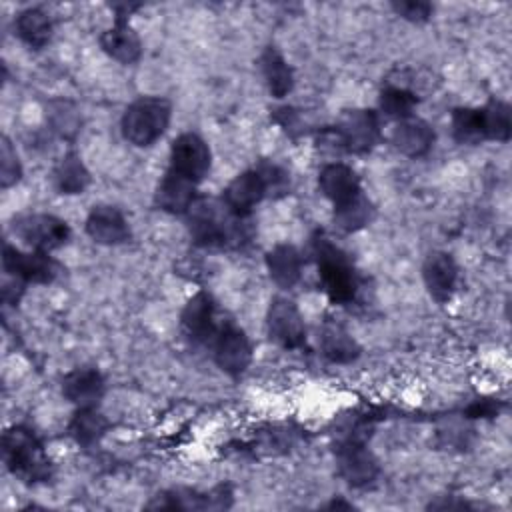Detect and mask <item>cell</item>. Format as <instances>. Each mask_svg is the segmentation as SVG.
Here are the masks:
<instances>
[{
  "label": "cell",
  "mask_w": 512,
  "mask_h": 512,
  "mask_svg": "<svg viewBox=\"0 0 512 512\" xmlns=\"http://www.w3.org/2000/svg\"><path fill=\"white\" fill-rule=\"evenodd\" d=\"M172 118V104L162 96H142L126 106L120 130L122 136L138 146H152L168 128Z\"/></svg>",
  "instance_id": "4"
},
{
  "label": "cell",
  "mask_w": 512,
  "mask_h": 512,
  "mask_svg": "<svg viewBox=\"0 0 512 512\" xmlns=\"http://www.w3.org/2000/svg\"><path fill=\"white\" fill-rule=\"evenodd\" d=\"M374 204L368 196L358 192L356 196L334 204V224L344 232H358L366 228L374 218Z\"/></svg>",
  "instance_id": "28"
},
{
  "label": "cell",
  "mask_w": 512,
  "mask_h": 512,
  "mask_svg": "<svg viewBox=\"0 0 512 512\" xmlns=\"http://www.w3.org/2000/svg\"><path fill=\"white\" fill-rule=\"evenodd\" d=\"M14 234L32 250L52 252L70 240V226L54 214H24L12 222Z\"/></svg>",
  "instance_id": "6"
},
{
  "label": "cell",
  "mask_w": 512,
  "mask_h": 512,
  "mask_svg": "<svg viewBox=\"0 0 512 512\" xmlns=\"http://www.w3.org/2000/svg\"><path fill=\"white\" fill-rule=\"evenodd\" d=\"M52 180L60 194L74 196V194H82L88 188L92 176L76 152H66L56 164L52 172Z\"/></svg>",
  "instance_id": "24"
},
{
  "label": "cell",
  "mask_w": 512,
  "mask_h": 512,
  "mask_svg": "<svg viewBox=\"0 0 512 512\" xmlns=\"http://www.w3.org/2000/svg\"><path fill=\"white\" fill-rule=\"evenodd\" d=\"M210 346L214 362L230 376L244 374L252 362V344L244 330L232 322L218 326Z\"/></svg>",
  "instance_id": "7"
},
{
  "label": "cell",
  "mask_w": 512,
  "mask_h": 512,
  "mask_svg": "<svg viewBox=\"0 0 512 512\" xmlns=\"http://www.w3.org/2000/svg\"><path fill=\"white\" fill-rule=\"evenodd\" d=\"M258 62H260V72L268 92L274 98L288 96L294 88V74L288 62L284 60V56L274 46H266Z\"/></svg>",
  "instance_id": "23"
},
{
  "label": "cell",
  "mask_w": 512,
  "mask_h": 512,
  "mask_svg": "<svg viewBox=\"0 0 512 512\" xmlns=\"http://www.w3.org/2000/svg\"><path fill=\"white\" fill-rule=\"evenodd\" d=\"M86 234L102 246H118L130 238V226L124 214L110 204L94 206L86 216Z\"/></svg>",
  "instance_id": "14"
},
{
  "label": "cell",
  "mask_w": 512,
  "mask_h": 512,
  "mask_svg": "<svg viewBox=\"0 0 512 512\" xmlns=\"http://www.w3.org/2000/svg\"><path fill=\"white\" fill-rule=\"evenodd\" d=\"M2 266L4 272L34 284H50L56 280V276L60 274V264L42 250H32V252H22L12 244H4V252H2Z\"/></svg>",
  "instance_id": "9"
},
{
  "label": "cell",
  "mask_w": 512,
  "mask_h": 512,
  "mask_svg": "<svg viewBox=\"0 0 512 512\" xmlns=\"http://www.w3.org/2000/svg\"><path fill=\"white\" fill-rule=\"evenodd\" d=\"M390 6L400 18H404L408 22H416V24L426 22L434 12V6L430 2H422V0H400V2H392Z\"/></svg>",
  "instance_id": "35"
},
{
  "label": "cell",
  "mask_w": 512,
  "mask_h": 512,
  "mask_svg": "<svg viewBox=\"0 0 512 512\" xmlns=\"http://www.w3.org/2000/svg\"><path fill=\"white\" fill-rule=\"evenodd\" d=\"M266 328L272 342L286 350H298L306 344V326L298 306L284 296H276L266 314Z\"/></svg>",
  "instance_id": "8"
},
{
  "label": "cell",
  "mask_w": 512,
  "mask_h": 512,
  "mask_svg": "<svg viewBox=\"0 0 512 512\" xmlns=\"http://www.w3.org/2000/svg\"><path fill=\"white\" fill-rule=\"evenodd\" d=\"M266 268L276 286L290 290L302 276V254L292 244H276L266 254Z\"/></svg>",
  "instance_id": "22"
},
{
  "label": "cell",
  "mask_w": 512,
  "mask_h": 512,
  "mask_svg": "<svg viewBox=\"0 0 512 512\" xmlns=\"http://www.w3.org/2000/svg\"><path fill=\"white\" fill-rule=\"evenodd\" d=\"M336 466L340 478L352 488H364L380 474L378 460L364 440H344L336 450Z\"/></svg>",
  "instance_id": "11"
},
{
  "label": "cell",
  "mask_w": 512,
  "mask_h": 512,
  "mask_svg": "<svg viewBox=\"0 0 512 512\" xmlns=\"http://www.w3.org/2000/svg\"><path fill=\"white\" fill-rule=\"evenodd\" d=\"M498 414V402L494 400H476L466 408L468 418H490Z\"/></svg>",
  "instance_id": "36"
},
{
  "label": "cell",
  "mask_w": 512,
  "mask_h": 512,
  "mask_svg": "<svg viewBox=\"0 0 512 512\" xmlns=\"http://www.w3.org/2000/svg\"><path fill=\"white\" fill-rule=\"evenodd\" d=\"M254 168L258 170V174L264 182L268 198H280L290 192V174L282 166H278L274 162H260Z\"/></svg>",
  "instance_id": "32"
},
{
  "label": "cell",
  "mask_w": 512,
  "mask_h": 512,
  "mask_svg": "<svg viewBox=\"0 0 512 512\" xmlns=\"http://www.w3.org/2000/svg\"><path fill=\"white\" fill-rule=\"evenodd\" d=\"M422 278L428 294L438 304H444L454 294V288L458 282V266L448 252H432L424 260Z\"/></svg>",
  "instance_id": "19"
},
{
  "label": "cell",
  "mask_w": 512,
  "mask_h": 512,
  "mask_svg": "<svg viewBox=\"0 0 512 512\" xmlns=\"http://www.w3.org/2000/svg\"><path fill=\"white\" fill-rule=\"evenodd\" d=\"M194 244L204 248H240L252 236L248 218L236 216L224 202L198 196L186 212Z\"/></svg>",
  "instance_id": "1"
},
{
  "label": "cell",
  "mask_w": 512,
  "mask_h": 512,
  "mask_svg": "<svg viewBox=\"0 0 512 512\" xmlns=\"http://www.w3.org/2000/svg\"><path fill=\"white\" fill-rule=\"evenodd\" d=\"M22 178V164L20 158L10 142L8 136L0 138V186L6 190L18 184Z\"/></svg>",
  "instance_id": "33"
},
{
  "label": "cell",
  "mask_w": 512,
  "mask_h": 512,
  "mask_svg": "<svg viewBox=\"0 0 512 512\" xmlns=\"http://www.w3.org/2000/svg\"><path fill=\"white\" fill-rule=\"evenodd\" d=\"M210 166H212V152L202 136L194 132H184L172 142L170 170L198 184L208 176Z\"/></svg>",
  "instance_id": "10"
},
{
  "label": "cell",
  "mask_w": 512,
  "mask_h": 512,
  "mask_svg": "<svg viewBox=\"0 0 512 512\" xmlns=\"http://www.w3.org/2000/svg\"><path fill=\"white\" fill-rule=\"evenodd\" d=\"M196 198V182L170 168L164 172L154 192L156 208L168 214H186Z\"/></svg>",
  "instance_id": "18"
},
{
  "label": "cell",
  "mask_w": 512,
  "mask_h": 512,
  "mask_svg": "<svg viewBox=\"0 0 512 512\" xmlns=\"http://www.w3.org/2000/svg\"><path fill=\"white\" fill-rule=\"evenodd\" d=\"M480 110V122L484 140L508 142L512 134V110L506 102L492 98Z\"/></svg>",
  "instance_id": "29"
},
{
  "label": "cell",
  "mask_w": 512,
  "mask_h": 512,
  "mask_svg": "<svg viewBox=\"0 0 512 512\" xmlns=\"http://www.w3.org/2000/svg\"><path fill=\"white\" fill-rule=\"evenodd\" d=\"M2 456L8 472L24 484L46 482L52 464L38 436L26 426H12L2 436Z\"/></svg>",
  "instance_id": "2"
},
{
  "label": "cell",
  "mask_w": 512,
  "mask_h": 512,
  "mask_svg": "<svg viewBox=\"0 0 512 512\" xmlns=\"http://www.w3.org/2000/svg\"><path fill=\"white\" fill-rule=\"evenodd\" d=\"M108 428H110L108 418L102 412H98L96 406L78 408L68 424V434L76 444L90 448L102 440Z\"/></svg>",
  "instance_id": "27"
},
{
  "label": "cell",
  "mask_w": 512,
  "mask_h": 512,
  "mask_svg": "<svg viewBox=\"0 0 512 512\" xmlns=\"http://www.w3.org/2000/svg\"><path fill=\"white\" fill-rule=\"evenodd\" d=\"M390 140L400 154L408 158H422L432 150L436 134L426 120L412 114L408 118L396 120Z\"/></svg>",
  "instance_id": "15"
},
{
  "label": "cell",
  "mask_w": 512,
  "mask_h": 512,
  "mask_svg": "<svg viewBox=\"0 0 512 512\" xmlns=\"http://www.w3.org/2000/svg\"><path fill=\"white\" fill-rule=\"evenodd\" d=\"M312 252L316 256L320 286L330 302H352L358 290V278L348 256L338 246H334L322 232L312 238Z\"/></svg>",
  "instance_id": "3"
},
{
  "label": "cell",
  "mask_w": 512,
  "mask_h": 512,
  "mask_svg": "<svg viewBox=\"0 0 512 512\" xmlns=\"http://www.w3.org/2000/svg\"><path fill=\"white\" fill-rule=\"evenodd\" d=\"M324 136L330 138V144H336V150L362 154L368 152L380 138V124L374 110L352 108L344 110L332 130Z\"/></svg>",
  "instance_id": "5"
},
{
  "label": "cell",
  "mask_w": 512,
  "mask_h": 512,
  "mask_svg": "<svg viewBox=\"0 0 512 512\" xmlns=\"http://www.w3.org/2000/svg\"><path fill=\"white\" fill-rule=\"evenodd\" d=\"M326 508H354L350 502H344V500H332V502H328L326 504Z\"/></svg>",
  "instance_id": "37"
},
{
  "label": "cell",
  "mask_w": 512,
  "mask_h": 512,
  "mask_svg": "<svg viewBox=\"0 0 512 512\" xmlns=\"http://www.w3.org/2000/svg\"><path fill=\"white\" fill-rule=\"evenodd\" d=\"M318 186L320 192L332 202L340 204L352 196H356L360 190V178L356 170L344 162H330L326 164L318 174Z\"/></svg>",
  "instance_id": "21"
},
{
  "label": "cell",
  "mask_w": 512,
  "mask_h": 512,
  "mask_svg": "<svg viewBox=\"0 0 512 512\" xmlns=\"http://www.w3.org/2000/svg\"><path fill=\"white\" fill-rule=\"evenodd\" d=\"M180 326L194 344L212 342L216 326V302L208 292H196L180 312Z\"/></svg>",
  "instance_id": "13"
},
{
  "label": "cell",
  "mask_w": 512,
  "mask_h": 512,
  "mask_svg": "<svg viewBox=\"0 0 512 512\" xmlns=\"http://www.w3.org/2000/svg\"><path fill=\"white\" fill-rule=\"evenodd\" d=\"M232 504L230 486H218L212 492H198L190 488H172L156 494L146 508L160 510H220Z\"/></svg>",
  "instance_id": "12"
},
{
  "label": "cell",
  "mask_w": 512,
  "mask_h": 512,
  "mask_svg": "<svg viewBox=\"0 0 512 512\" xmlns=\"http://www.w3.org/2000/svg\"><path fill=\"white\" fill-rule=\"evenodd\" d=\"M378 104H380V110H382L384 116L394 118V120H402V118L412 116V110L418 104V94L408 90V88L386 82V86L380 92Z\"/></svg>",
  "instance_id": "30"
},
{
  "label": "cell",
  "mask_w": 512,
  "mask_h": 512,
  "mask_svg": "<svg viewBox=\"0 0 512 512\" xmlns=\"http://www.w3.org/2000/svg\"><path fill=\"white\" fill-rule=\"evenodd\" d=\"M48 118L54 130L64 138H72L78 132V112L70 102H64V100L52 102Z\"/></svg>",
  "instance_id": "34"
},
{
  "label": "cell",
  "mask_w": 512,
  "mask_h": 512,
  "mask_svg": "<svg viewBox=\"0 0 512 512\" xmlns=\"http://www.w3.org/2000/svg\"><path fill=\"white\" fill-rule=\"evenodd\" d=\"M106 382L98 368L80 366L62 378V394L78 408H92L104 396Z\"/></svg>",
  "instance_id": "17"
},
{
  "label": "cell",
  "mask_w": 512,
  "mask_h": 512,
  "mask_svg": "<svg viewBox=\"0 0 512 512\" xmlns=\"http://www.w3.org/2000/svg\"><path fill=\"white\" fill-rule=\"evenodd\" d=\"M98 42L100 48L120 64H134L142 56V40L126 18H116V22L100 34Z\"/></svg>",
  "instance_id": "20"
},
{
  "label": "cell",
  "mask_w": 512,
  "mask_h": 512,
  "mask_svg": "<svg viewBox=\"0 0 512 512\" xmlns=\"http://www.w3.org/2000/svg\"><path fill=\"white\" fill-rule=\"evenodd\" d=\"M450 124H452V136L458 144L476 146V144L484 142L478 108H454Z\"/></svg>",
  "instance_id": "31"
},
{
  "label": "cell",
  "mask_w": 512,
  "mask_h": 512,
  "mask_svg": "<svg viewBox=\"0 0 512 512\" xmlns=\"http://www.w3.org/2000/svg\"><path fill=\"white\" fill-rule=\"evenodd\" d=\"M14 28L18 38L34 50L44 48L52 38V20L42 8L22 10L14 20Z\"/></svg>",
  "instance_id": "25"
},
{
  "label": "cell",
  "mask_w": 512,
  "mask_h": 512,
  "mask_svg": "<svg viewBox=\"0 0 512 512\" xmlns=\"http://www.w3.org/2000/svg\"><path fill=\"white\" fill-rule=\"evenodd\" d=\"M320 352L332 364H348L360 356V346L342 326L328 324L320 332Z\"/></svg>",
  "instance_id": "26"
},
{
  "label": "cell",
  "mask_w": 512,
  "mask_h": 512,
  "mask_svg": "<svg viewBox=\"0 0 512 512\" xmlns=\"http://www.w3.org/2000/svg\"><path fill=\"white\" fill-rule=\"evenodd\" d=\"M266 198V188L264 182L258 174L256 168L240 172L226 188L222 194V202L242 218H248L252 210Z\"/></svg>",
  "instance_id": "16"
}]
</instances>
